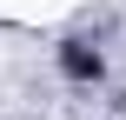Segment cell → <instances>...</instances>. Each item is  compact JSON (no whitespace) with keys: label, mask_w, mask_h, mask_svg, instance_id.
I'll return each instance as SVG.
<instances>
[{"label":"cell","mask_w":126,"mask_h":120,"mask_svg":"<svg viewBox=\"0 0 126 120\" xmlns=\"http://www.w3.org/2000/svg\"><path fill=\"white\" fill-rule=\"evenodd\" d=\"M60 73H66V80H80V87H93V80L106 73V60H100V47H93V40H66V47H60Z\"/></svg>","instance_id":"1"}]
</instances>
